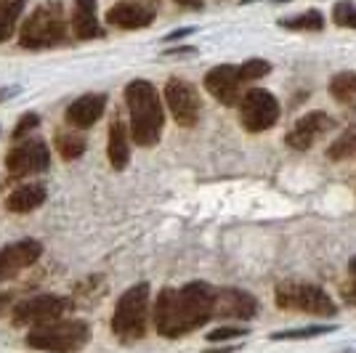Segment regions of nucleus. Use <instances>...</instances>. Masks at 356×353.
<instances>
[{"label": "nucleus", "mask_w": 356, "mask_h": 353, "mask_svg": "<svg viewBox=\"0 0 356 353\" xmlns=\"http://www.w3.org/2000/svg\"><path fill=\"white\" fill-rule=\"evenodd\" d=\"M330 160H351L356 157V125H351L348 131H343L327 149Z\"/></svg>", "instance_id": "nucleus-22"}, {"label": "nucleus", "mask_w": 356, "mask_h": 353, "mask_svg": "<svg viewBox=\"0 0 356 353\" xmlns=\"http://www.w3.org/2000/svg\"><path fill=\"white\" fill-rule=\"evenodd\" d=\"M16 93H19V88H3V90H0V101L11 99V96H16Z\"/></svg>", "instance_id": "nucleus-34"}, {"label": "nucleus", "mask_w": 356, "mask_h": 353, "mask_svg": "<svg viewBox=\"0 0 356 353\" xmlns=\"http://www.w3.org/2000/svg\"><path fill=\"white\" fill-rule=\"evenodd\" d=\"M192 27H184V30H176V32H170V35H168V38H165V40H168V43H170V40H181V38H186V35H192Z\"/></svg>", "instance_id": "nucleus-30"}, {"label": "nucleus", "mask_w": 356, "mask_h": 353, "mask_svg": "<svg viewBox=\"0 0 356 353\" xmlns=\"http://www.w3.org/2000/svg\"><path fill=\"white\" fill-rule=\"evenodd\" d=\"M205 353H234V348H216V351H205Z\"/></svg>", "instance_id": "nucleus-36"}, {"label": "nucleus", "mask_w": 356, "mask_h": 353, "mask_svg": "<svg viewBox=\"0 0 356 353\" xmlns=\"http://www.w3.org/2000/svg\"><path fill=\"white\" fill-rule=\"evenodd\" d=\"M22 8H24V0H0V43H6L16 32Z\"/></svg>", "instance_id": "nucleus-21"}, {"label": "nucleus", "mask_w": 356, "mask_h": 353, "mask_svg": "<svg viewBox=\"0 0 356 353\" xmlns=\"http://www.w3.org/2000/svg\"><path fill=\"white\" fill-rule=\"evenodd\" d=\"M125 101L131 112V136L138 147H154L163 136L165 115L160 96L152 83L147 80H134L125 88Z\"/></svg>", "instance_id": "nucleus-2"}, {"label": "nucleus", "mask_w": 356, "mask_h": 353, "mask_svg": "<svg viewBox=\"0 0 356 353\" xmlns=\"http://www.w3.org/2000/svg\"><path fill=\"white\" fill-rule=\"evenodd\" d=\"M72 30L74 38H80V40H90V38L102 35L99 19H96V0H74Z\"/></svg>", "instance_id": "nucleus-17"}, {"label": "nucleus", "mask_w": 356, "mask_h": 353, "mask_svg": "<svg viewBox=\"0 0 356 353\" xmlns=\"http://www.w3.org/2000/svg\"><path fill=\"white\" fill-rule=\"evenodd\" d=\"M280 120V101L264 88H250L239 99V122L250 133L268 131Z\"/></svg>", "instance_id": "nucleus-7"}, {"label": "nucleus", "mask_w": 356, "mask_h": 353, "mask_svg": "<svg viewBox=\"0 0 356 353\" xmlns=\"http://www.w3.org/2000/svg\"><path fill=\"white\" fill-rule=\"evenodd\" d=\"M332 19H335V24H341V27H356V3H348V0L335 3Z\"/></svg>", "instance_id": "nucleus-27"}, {"label": "nucleus", "mask_w": 356, "mask_h": 353, "mask_svg": "<svg viewBox=\"0 0 356 353\" xmlns=\"http://www.w3.org/2000/svg\"><path fill=\"white\" fill-rule=\"evenodd\" d=\"M104 106H106L104 93H86V96L74 99L67 106V122L72 128H77V131H86L93 122H99V117L104 115Z\"/></svg>", "instance_id": "nucleus-16"}, {"label": "nucleus", "mask_w": 356, "mask_h": 353, "mask_svg": "<svg viewBox=\"0 0 356 353\" xmlns=\"http://www.w3.org/2000/svg\"><path fill=\"white\" fill-rule=\"evenodd\" d=\"M258 311V303L250 293L245 290H216V303H213V316L221 319H239L250 322Z\"/></svg>", "instance_id": "nucleus-13"}, {"label": "nucleus", "mask_w": 356, "mask_h": 353, "mask_svg": "<svg viewBox=\"0 0 356 353\" xmlns=\"http://www.w3.org/2000/svg\"><path fill=\"white\" fill-rule=\"evenodd\" d=\"M277 3H287V0H277Z\"/></svg>", "instance_id": "nucleus-37"}, {"label": "nucleus", "mask_w": 356, "mask_h": 353, "mask_svg": "<svg viewBox=\"0 0 356 353\" xmlns=\"http://www.w3.org/2000/svg\"><path fill=\"white\" fill-rule=\"evenodd\" d=\"M106 22L120 30H141L154 22V11L138 0H120L106 11Z\"/></svg>", "instance_id": "nucleus-15"}, {"label": "nucleus", "mask_w": 356, "mask_h": 353, "mask_svg": "<svg viewBox=\"0 0 356 353\" xmlns=\"http://www.w3.org/2000/svg\"><path fill=\"white\" fill-rule=\"evenodd\" d=\"M335 327H300V329H284V332H274L271 340H306V338H316V335H325V332H332Z\"/></svg>", "instance_id": "nucleus-25"}, {"label": "nucleus", "mask_w": 356, "mask_h": 353, "mask_svg": "<svg viewBox=\"0 0 356 353\" xmlns=\"http://www.w3.org/2000/svg\"><path fill=\"white\" fill-rule=\"evenodd\" d=\"M277 306L287 311H303V313H316V316H335L338 306L332 303V297L306 281H284L277 284Z\"/></svg>", "instance_id": "nucleus-6"}, {"label": "nucleus", "mask_w": 356, "mask_h": 353, "mask_svg": "<svg viewBox=\"0 0 356 353\" xmlns=\"http://www.w3.org/2000/svg\"><path fill=\"white\" fill-rule=\"evenodd\" d=\"M90 327L80 319H59V322L40 324L27 335V345L35 351L48 353H77L88 345Z\"/></svg>", "instance_id": "nucleus-4"}, {"label": "nucleus", "mask_w": 356, "mask_h": 353, "mask_svg": "<svg viewBox=\"0 0 356 353\" xmlns=\"http://www.w3.org/2000/svg\"><path fill=\"white\" fill-rule=\"evenodd\" d=\"M11 300H14V295L11 293H0V313L8 309V303H11Z\"/></svg>", "instance_id": "nucleus-31"}, {"label": "nucleus", "mask_w": 356, "mask_h": 353, "mask_svg": "<svg viewBox=\"0 0 356 353\" xmlns=\"http://www.w3.org/2000/svg\"><path fill=\"white\" fill-rule=\"evenodd\" d=\"M64 40H67V19H64L61 3H56V0L38 6L19 32V43L24 48H32V51L54 48Z\"/></svg>", "instance_id": "nucleus-3"}, {"label": "nucleus", "mask_w": 356, "mask_h": 353, "mask_svg": "<svg viewBox=\"0 0 356 353\" xmlns=\"http://www.w3.org/2000/svg\"><path fill=\"white\" fill-rule=\"evenodd\" d=\"M280 27H287V30H322L325 27V19H322L319 11H306V14L280 19Z\"/></svg>", "instance_id": "nucleus-24"}, {"label": "nucleus", "mask_w": 356, "mask_h": 353, "mask_svg": "<svg viewBox=\"0 0 356 353\" xmlns=\"http://www.w3.org/2000/svg\"><path fill=\"white\" fill-rule=\"evenodd\" d=\"M40 255H43V245L38 239H22V242H14V245L3 247L0 250V281L11 279L16 271L38 263Z\"/></svg>", "instance_id": "nucleus-12"}, {"label": "nucleus", "mask_w": 356, "mask_h": 353, "mask_svg": "<svg viewBox=\"0 0 356 353\" xmlns=\"http://www.w3.org/2000/svg\"><path fill=\"white\" fill-rule=\"evenodd\" d=\"M351 277H354V281H351V293H348V297L356 303V261L351 263Z\"/></svg>", "instance_id": "nucleus-32"}, {"label": "nucleus", "mask_w": 356, "mask_h": 353, "mask_svg": "<svg viewBox=\"0 0 356 353\" xmlns=\"http://www.w3.org/2000/svg\"><path fill=\"white\" fill-rule=\"evenodd\" d=\"M168 54H173V56H184V54H194V48H173V51H168Z\"/></svg>", "instance_id": "nucleus-35"}, {"label": "nucleus", "mask_w": 356, "mask_h": 353, "mask_svg": "<svg viewBox=\"0 0 356 353\" xmlns=\"http://www.w3.org/2000/svg\"><path fill=\"white\" fill-rule=\"evenodd\" d=\"M248 335V329L245 327H218V329H213L208 335L210 343H226V340H234V338H245Z\"/></svg>", "instance_id": "nucleus-28"}, {"label": "nucleus", "mask_w": 356, "mask_h": 353, "mask_svg": "<svg viewBox=\"0 0 356 353\" xmlns=\"http://www.w3.org/2000/svg\"><path fill=\"white\" fill-rule=\"evenodd\" d=\"M330 93L335 101L346 104V106H356V72L335 74L330 83Z\"/></svg>", "instance_id": "nucleus-20"}, {"label": "nucleus", "mask_w": 356, "mask_h": 353, "mask_svg": "<svg viewBox=\"0 0 356 353\" xmlns=\"http://www.w3.org/2000/svg\"><path fill=\"white\" fill-rule=\"evenodd\" d=\"M109 162L115 170H125L128 162H131V147H128V131H125V122L115 120L112 128H109Z\"/></svg>", "instance_id": "nucleus-18"}, {"label": "nucleus", "mask_w": 356, "mask_h": 353, "mask_svg": "<svg viewBox=\"0 0 356 353\" xmlns=\"http://www.w3.org/2000/svg\"><path fill=\"white\" fill-rule=\"evenodd\" d=\"M149 322V284L138 281L131 290H125L122 297L118 300V309L112 316V329L120 340L131 343V340H141L147 332Z\"/></svg>", "instance_id": "nucleus-5"}, {"label": "nucleus", "mask_w": 356, "mask_h": 353, "mask_svg": "<svg viewBox=\"0 0 356 353\" xmlns=\"http://www.w3.org/2000/svg\"><path fill=\"white\" fill-rule=\"evenodd\" d=\"M56 147H59V154L64 160H77L86 151V138L80 133H59Z\"/></svg>", "instance_id": "nucleus-23"}, {"label": "nucleus", "mask_w": 356, "mask_h": 353, "mask_svg": "<svg viewBox=\"0 0 356 353\" xmlns=\"http://www.w3.org/2000/svg\"><path fill=\"white\" fill-rule=\"evenodd\" d=\"M165 101L170 106V115L176 117L178 125L192 128L200 120V96L192 83H186L181 77H170L165 85Z\"/></svg>", "instance_id": "nucleus-10"}, {"label": "nucleus", "mask_w": 356, "mask_h": 353, "mask_svg": "<svg viewBox=\"0 0 356 353\" xmlns=\"http://www.w3.org/2000/svg\"><path fill=\"white\" fill-rule=\"evenodd\" d=\"M51 162V151L48 144L40 138H32V141H22L19 147H14L6 157V167L14 178L35 176V173H43Z\"/></svg>", "instance_id": "nucleus-9"}, {"label": "nucleus", "mask_w": 356, "mask_h": 353, "mask_svg": "<svg viewBox=\"0 0 356 353\" xmlns=\"http://www.w3.org/2000/svg\"><path fill=\"white\" fill-rule=\"evenodd\" d=\"M40 125V117L35 115V112H27L24 117L19 120V125H16V131H14V138H22L24 133H30V131H35Z\"/></svg>", "instance_id": "nucleus-29"}, {"label": "nucleus", "mask_w": 356, "mask_h": 353, "mask_svg": "<svg viewBox=\"0 0 356 353\" xmlns=\"http://www.w3.org/2000/svg\"><path fill=\"white\" fill-rule=\"evenodd\" d=\"M45 202V186L40 183H27V186H19L8 194L6 207L11 213H32L35 207H40Z\"/></svg>", "instance_id": "nucleus-19"}, {"label": "nucleus", "mask_w": 356, "mask_h": 353, "mask_svg": "<svg viewBox=\"0 0 356 353\" xmlns=\"http://www.w3.org/2000/svg\"><path fill=\"white\" fill-rule=\"evenodd\" d=\"M332 125H335V120L330 117V115H325V112H309V115H303L300 120H296V125L290 128V133H287V147L298 149V151H306Z\"/></svg>", "instance_id": "nucleus-11"}, {"label": "nucleus", "mask_w": 356, "mask_h": 353, "mask_svg": "<svg viewBox=\"0 0 356 353\" xmlns=\"http://www.w3.org/2000/svg\"><path fill=\"white\" fill-rule=\"evenodd\" d=\"M181 6H186V8H202V0H176Z\"/></svg>", "instance_id": "nucleus-33"}, {"label": "nucleus", "mask_w": 356, "mask_h": 353, "mask_svg": "<svg viewBox=\"0 0 356 353\" xmlns=\"http://www.w3.org/2000/svg\"><path fill=\"white\" fill-rule=\"evenodd\" d=\"M237 69H239V80H242V83H250V80H261L264 74H268L271 64L264 59H250V61H245L242 67H237Z\"/></svg>", "instance_id": "nucleus-26"}, {"label": "nucleus", "mask_w": 356, "mask_h": 353, "mask_svg": "<svg viewBox=\"0 0 356 353\" xmlns=\"http://www.w3.org/2000/svg\"><path fill=\"white\" fill-rule=\"evenodd\" d=\"M239 69L232 64H221V67H213L205 74V88L213 99H218L226 106H234L239 104Z\"/></svg>", "instance_id": "nucleus-14"}, {"label": "nucleus", "mask_w": 356, "mask_h": 353, "mask_svg": "<svg viewBox=\"0 0 356 353\" xmlns=\"http://www.w3.org/2000/svg\"><path fill=\"white\" fill-rule=\"evenodd\" d=\"M216 290L205 281H192L181 290L165 287L154 303V327L163 338H181L213 319Z\"/></svg>", "instance_id": "nucleus-1"}, {"label": "nucleus", "mask_w": 356, "mask_h": 353, "mask_svg": "<svg viewBox=\"0 0 356 353\" xmlns=\"http://www.w3.org/2000/svg\"><path fill=\"white\" fill-rule=\"evenodd\" d=\"M70 309H72V300H67L61 295H32L14 306V324L16 327H22V324L40 327V324L59 322Z\"/></svg>", "instance_id": "nucleus-8"}]
</instances>
